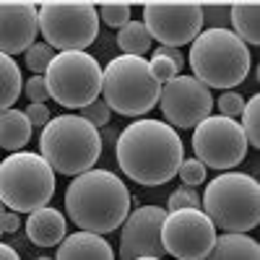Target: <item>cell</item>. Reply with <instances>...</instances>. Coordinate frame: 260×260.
<instances>
[{
  "label": "cell",
  "mask_w": 260,
  "mask_h": 260,
  "mask_svg": "<svg viewBox=\"0 0 260 260\" xmlns=\"http://www.w3.org/2000/svg\"><path fill=\"white\" fill-rule=\"evenodd\" d=\"M115 156L127 180L143 187L167 185L185 161V146L175 127L161 120H136L130 122L117 143Z\"/></svg>",
  "instance_id": "cell-1"
},
{
  "label": "cell",
  "mask_w": 260,
  "mask_h": 260,
  "mask_svg": "<svg viewBox=\"0 0 260 260\" xmlns=\"http://www.w3.org/2000/svg\"><path fill=\"white\" fill-rule=\"evenodd\" d=\"M65 211L81 232L110 234L130 213V190L110 169H89L65 190Z\"/></svg>",
  "instance_id": "cell-2"
},
{
  "label": "cell",
  "mask_w": 260,
  "mask_h": 260,
  "mask_svg": "<svg viewBox=\"0 0 260 260\" xmlns=\"http://www.w3.org/2000/svg\"><path fill=\"white\" fill-rule=\"evenodd\" d=\"M190 68L192 78H198L203 86L226 91L247 78L252 55L232 29H203L192 39Z\"/></svg>",
  "instance_id": "cell-3"
},
{
  "label": "cell",
  "mask_w": 260,
  "mask_h": 260,
  "mask_svg": "<svg viewBox=\"0 0 260 260\" xmlns=\"http://www.w3.org/2000/svg\"><path fill=\"white\" fill-rule=\"evenodd\" d=\"M39 156L57 175L78 177L94 169L102 156V136L78 115H57L42 127Z\"/></svg>",
  "instance_id": "cell-4"
},
{
  "label": "cell",
  "mask_w": 260,
  "mask_h": 260,
  "mask_svg": "<svg viewBox=\"0 0 260 260\" xmlns=\"http://www.w3.org/2000/svg\"><path fill=\"white\" fill-rule=\"evenodd\" d=\"M201 211L224 234H247L260 224V185L245 172H224L206 185Z\"/></svg>",
  "instance_id": "cell-5"
},
{
  "label": "cell",
  "mask_w": 260,
  "mask_h": 260,
  "mask_svg": "<svg viewBox=\"0 0 260 260\" xmlns=\"http://www.w3.org/2000/svg\"><path fill=\"white\" fill-rule=\"evenodd\" d=\"M102 94L112 112L141 117L159 104L161 83L154 78L146 57H115L102 68Z\"/></svg>",
  "instance_id": "cell-6"
},
{
  "label": "cell",
  "mask_w": 260,
  "mask_h": 260,
  "mask_svg": "<svg viewBox=\"0 0 260 260\" xmlns=\"http://www.w3.org/2000/svg\"><path fill=\"white\" fill-rule=\"evenodd\" d=\"M55 195L52 167L31 151H16L0 161V203L13 213H34Z\"/></svg>",
  "instance_id": "cell-7"
},
{
  "label": "cell",
  "mask_w": 260,
  "mask_h": 260,
  "mask_svg": "<svg viewBox=\"0 0 260 260\" xmlns=\"http://www.w3.org/2000/svg\"><path fill=\"white\" fill-rule=\"evenodd\" d=\"M45 45L60 52H86L99 37V13L94 3H42L37 11Z\"/></svg>",
  "instance_id": "cell-8"
},
{
  "label": "cell",
  "mask_w": 260,
  "mask_h": 260,
  "mask_svg": "<svg viewBox=\"0 0 260 260\" xmlns=\"http://www.w3.org/2000/svg\"><path fill=\"white\" fill-rule=\"evenodd\" d=\"M45 83L50 99L68 110H81L99 99L102 68L89 52H57L45 71Z\"/></svg>",
  "instance_id": "cell-9"
},
{
  "label": "cell",
  "mask_w": 260,
  "mask_h": 260,
  "mask_svg": "<svg viewBox=\"0 0 260 260\" xmlns=\"http://www.w3.org/2000/svg\"><path fill=\"white\" fill-rule=\"evenodd\" d=\"M247 138L237 120L211 115L192 127V151L206 169H232L247 156Z\"/></svg>",
  "instance_id": "cell-10"
},
{
  "label": "cell",
  "mask_w": 260,
  "mask_h": 260,
  "mask_svg": "<svg viewBox=\"0 0 260 260\" xmlns=\"http://www.w3.org/2000/svg\"><path fill=\"white\" fill-rule=\"evenodd\" d=\"M143 26L151 39H159V47L192 45V39L203 31L201 3H146Z\"/></svg>",
  "instance_id": "cell-11"
},
{
  "label": "cell",
  "mask_w": 260,
  "mask_h": 260,
  "mask_svg": "<svg viewBox=\"0 0 260 260\" xmlns=\"http://www.w3.org/2000/svg\"><path fill=\"white\" fill-rule=\"evenodd\" d=\"M216 242V226L203 211H169L161 224L164 252L177 260H203Z\"/></svg>",
  "instance_id": "cell-12"
},
{
  "label": "cell",
  "mask_w": 260,
  "mask_h": 260,
  "mask_svg": "<svg viewBox=\"0 0 260 260\" xmlns=\"http://www.w3.org/2000/svg\"><path fill=\"white\" fill-rule=\"evenodd\" d=\"M159 104H161V115L167 125L180 127V130H190L195 125H201L213 112L211 89L192 76H177L167 81L161 86Z\"/></svg>",
  "instance_id": "cell-13"
},
{
  "label": "cell",
  "mask_w": 260,
  "mask_h": 260,
  "mask_svg": "<svg viewBox=\"0 0 260 260\" xmlns=\"http://www.w3.org/2000/svg\"><path fill=\"white\" fill-rule=\"evenodd\" d=\"M167 219V208L141 206L127 213L120 232V260L138 257H164L161 224Z\"/></svg>",
  "instance_id": "cell-14"
},
{
  "label": "cell",
  "mask_w": 260,
  "mask_h": 260,
  "mask_svg": "<svg viewBox=\"0 0 260 260\" xmlns=\"http://www.w3.org/2000/svg\"><path fill=\"white\" fill-rule=\"evenodd\" d=\"M39 31L34 3H0V55L26 52Z\"/></svg>",
  "instance_id": "cell-15"
},
{
  "label": "cell",
  "mask_w": 260,
  "mask_h": 260,
  "mask_svg": "<svg viewBox=\"0 0 260 260\" xmlns=\"http://www.w3.org/2000/svg\"><path fill=\"white\" fill-rule=\"evenodd\" d=\"M55 260H115V252L102 234L76 232L65 234V240L57 245Z\"/></svg>",
  "instance_id": "cell-16"
},
{
  "label": "cell",
  "mask_w": 260,
  "mask_h": 260,
  "mask_svg": "<svg viewBox=\"0 0 260 260\" xmlns=\"http://www.w3.org/2000/svg\"><path fill=\"white\" fill-rule=\"evenodd\" d=\"M65 232H68L65 216L50 206L29 213V219H26V234L39 247H57L65 240Z\"/></svg>",
  "instance_id": "cell-17"
},
{
  "label": "cell",
  "mask_w": 260,
  "mask_h": 260,
  "mask_svg": "<svg viewBox=\"0 0 260 260\" xmlns=\"http://www.w3.org/2000/svg\"><path fill=\"white\" fill-rule=\"evenodd\" d=\"M203 260H260V245L247 234H221Z\"/></svg>",
  "instance_id": "cell-18"
},
{
  "label": "cell",
  "mask_w": 260,
  "mask_h": 260,
  "mask_svg": "<svg viewBox=\"0 0 260 260\" xmlns=\"http://www.w3.org/2000/svg\"><path fill=\"white\" fill-rule=\"evenodd\" d=\"M31 130L34 127H31L29 117L21 110H16V107L0 112V148L16 154V151H21L31 141Z\"/></svg>",
  "instance_id": "cell-19"
},
{
  "label": "cell",
  "mask_w": 260,
  "mask_h": 260,
  "mask_svg": "<svg viewBox=\"0 0 260 260\" xmlns=\"http://www.w3.org/2000/svg\"><path fill=\"white\" fill-rule=\"evenodd\" d=\"M229 21L234 26V34L245 45H257L260 42V3H232L229 6Z\"/></svg>",
  "instance_id": "cell-20"
},
{
  "label": "cell",
  "mask_w": 260,
  "mask_h": 260,
  "mask_svg": "<svg viewBox=\"0 0 260 260\" xmlns=\"http://www.w3.org/2000/svg\"><path fill=\"white\" fill-rule=\"evenodd\" d=\"M21 89H24V81H21L18 62L8 55H0V112L11 110L16 104Z\"/></svg>",
  "instance_id": "cell-21"
},
{
  "label": "cell",
  "mask_w": 260,
  "mask_h": 260,
  "mask_svg": "<svg viewBox=\"0 0 260 260\" xmlns=\"http://www.w3.org/2000/svg\"><path fill=\"white\" fill-rule=\"evenodd\" d=\"M117 47L122 50V55L130 57H143L151 50V37L143 26V21H127L117 34Z\"/></svg>",
  "instance_id": "cell-22"
},
{
  "label": "cell",
  "mask_w": 260,
  "mask_h": 260,
  "mask_svg": "<svg viewBox=\"0 0 260 260\" xmlns=\"http://www.w3.org/2000/svg\"><path fill=\"white\" fill-rule=\"evenodd\" d=\"M240 117H242L240 127H242V133L247 138V146L257 148L260 146V96L257 94L245 102V110H242Z\"/></svg>",
  "instance_id": "cell-23"
},
{
  "label": "cell",
  "mask_w": 260,
  "mask_h": 260,
  "mask_svg": "<svg viewBox=\"0 0 260 260\" xmlns=\"http://www.w3.org/2000/svg\"><path fill=\"white\" fill-rule=\"evenodd\" d=\"M55 57V50L45 42H34V45L26 50V68L34 76H45V71L50 68V62Z\"/></svg>",
  "instance_id": "cell-24"
},
{
  "label": "cell",
  "mask_w": 260,
  "mask_h": 260,
  "mask_svg": "<svg viewBox=\"0 0 260 260\" xmlns=\"http://www.w3.org/2000/svg\"><path fill=\"white\" fill-rule=\"evenodd\" d=\"M169 211H201V195L195 187H177L167 201V213Z\"/></svg>",
  "instance_id": "cell-25"
},
{
  "label": "cell",
  "mask_w": 260,
  "mask_h": 260,
  "mask_svg": "<svg viewBox=\"0 0 260 260\" xmlns=\"http://www.w3.org/2000/svg\"><path fill=\"white\" fill-rule=\"evenodd\" d=\"M96 13L104 24L112 26V29H122L130 21V6L127 3H102L96 8Z\"/></svg>",
  "instance_id": "cell-26"
},
{
  "label": "cell",
  "mask_w": 260,
  "mask_h": 260,
  "mask_svg": "<svg viewBox=\"0 0 260 260\" xmlns=\"http://www.w3.org/2000/svg\"><path fill=\"white\" fill-rule=\"evenodd\" d=\"M78 117H83V120L89 122V125H94V127L99 130V127H104L107 122H110V117H112V110L104 104V99H96V102H91V104L81 107Z\"/></svg>",
  "instance_id": "cell-27"
},
{
  "label": "cell",
  "mask_w": 260,
  "mask_h": 260,
  "mask_svg": "<svg viewBox=\"0 0 260 260\" xmlns=\"http://www.w3.org/2000/svg\"><path fill=\"white\" fill-rule=\"evenodd\" d=\"M177 175L185 182V187H198V185L206 182V167L198 159H185L177 169Z\"/></svg>",
  "instance_id": "cell-28"
},
{
  "label": "cell",
  "mask_w": 260,
  "mask_h": 260,
  "mask_svg": "<svg viewBox=\"0 0 260 260\" xmlns=\"http://www.w3.org/2000/svg\"><path fill=\"white\" fill-rule=\"evenodd\" d=\"M201 13H203V24H211L208 29H226V21H229L226 3H203Z\"/></svg>",
  "instance_id": "cell-29"
},
{
  "label": "cell",
  "mask_w": 260,
  "mask_h": 260,
  "mask_svg": "<svg viewBox=\"0 0 260 260\" xmlns=\"http://www.w3.org/2000/svg\"><path fill=\"white\" fill-rule=\"evenodd\" d=\"M213 104L219 107L221 117L234 120V117H240V115H242V110H245V96H242V94H237V91H224V94H221L219 99H216Z\"/></svg>",
  "instance_id": "cell-30"
},
{
  "label": "cell",
  "mask_w": 260,
  "mask_h": 260,
  "mask_svg": "<svg viewBox=\"0 0 260 260\" xmlns=\"http://www.w3.org/2000/svg\"><path fill=\"white\" fill-rule=\"evenodd\" d=\"M148 68H151V73H154V78H156L159 83H167V81H172V78L180 76V71L175 68V62L167 60V57H161V55L151 57V60H148Z\"/></svg>",
  "instance_id": "cell-31"
},
{
  "label": "cell",
  "mask_w": 260,
  "mask_h": 260,
  "mask_svg": "<svg viewBox=\"0 0 260 260\" xmlns=\"http://www.w3.org/2000/svg\"><path fill=\"white\" fill-rule=\"evenodd\" d=\"M26 96L31 99V104H45V99H50V91H47V83H45V76H31L24 86Z\"/></svg>",
  "instance_id": "cell-32"
},
{
  "label": "cell",
  "mask_w": 260,
  "mask_h": 260,
  "mask_svg": "<svg viewBox=\"0 0 260 260\" xmlns=\"http://www.w3.org/2000/svg\"><path fill=\"white\" fill-rule=\"evenodd\" d=\"M24 115L29 117V122H31V127H45L52 117H50V110H47V104H29L26 110H24Z\"/></svg>",
  "instance_id": "cell-33"
},
{
  "label": "cell",
  "mask_w": 260,
  "mask_h": 260,
  "mask_svg": "<svg viewBox=\"0 0 260 260\" xmlns=\"http://www.w3.org/2000/svg\"><path fill=\"white\" fill-rule=\"evenodd\" d=\"M154 55H161V57L172 60V62H175V68H177V71H182V65H185V57H182V52H180V50H175V47H159Z\"/></svg>",
  "instance_id": "cell-34"
},
{
  "label": "cell",
  "mask_w": 260,
  "mask_h": 260,
  "mask_svg": "<svg viewBox=\"0 0 260 260\" xmlns=\"http://www.w3.org/2000/svg\"><path fill=\"white\" fill-rule=\"evenodd\" d=\"M18 226H21L18 213L6 211V216H3V234H16V232H18Z\"/></svg>",
  "instance_id": "cell-35"
},
{
  "label": "cell",
  "mask_w": 260,
  "mask_h": 260,
  "mask_svg": "<svg viewBox=\"0 0 260 260\" xmlns=\"http://www.w3.org/2000/svg\"><path fill=\"white\" fill-rule=\"evenodd\" d=\"M0 260H21V255L16 252V247L0 242Z\"/></svg>",
  "instance_id": "cell-36"
},
{
  "label": "cell",
  "mask_w": 260,
  "mask_h": 260,
  "mask_svg": "<svg viewBox=\"0 0 260 260\" xmlns=\"http://www.w3.org/2000/svg\"><path fill=\"white\" fill-rule=\"evenodd\" d=\"M3 216H6V206L0 203V234H3Z\"/></svg>",
  "instance_id": "cell-37"
},
{
  "label": "cell",
  "mask_w": 260,
  "mask_h": 260,
  "mask_svg": "<svg viewBox=\"0 0 260 260\" xmlns=\"http://www.w3.org/2000/svg\"><path fill=\"white\" fill-rule=\"evenodd\" d=\"M138 260H164V257H138Z\"/></svg>",
  "instance_id": "cell-38"
},
{
  "label": "cell",
  "mask_w": 260,
  "mask_h": 260,
  "mask_svg": "<svg viewBox=\"0 0 260 260\" xmlns=\"http://www.w3.org/2000/svg\"><path fill=\"white\" fill-rule=\"evenodd\" d=\"M37 260H55V257H37Z\"/></svg>",
  "instance_id": "cell-39"
}]
</instances>
